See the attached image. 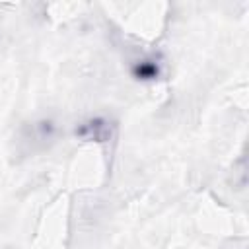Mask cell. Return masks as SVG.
Returning a JSON list of instances; mask_svg holds the SVG:
<instances>
[{
    "label": "cell",
    "mask_w": 249,
    "mask_h": 249,
    "mask_svg": "<svg viewBox=\"0 0 249 249\" xmlns=\"http://www.w3.org/2000/svg\"><path fill=\"white\" fill-rule=\"evenodd\" d=\"M134 74H136L138 78H142V80H150V78H156V76H158V66H156L154 62H150V60H144L142 64L136 66Z\"/></svg>",
    "instance_id": "6da1fadb"
}]
</instances>
